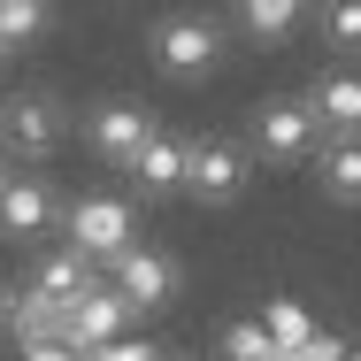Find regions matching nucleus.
I'll return each mask as SVG.
<instances>
[{"label":"nucleus","instance_id":"1","mask_svg":"<svg viewBox=\"0 0 361 361\" xmlns=\"http://www.w3.org/2000/svg\"><path fill=\"white\" fill-rule=\"evenodd\" d=\"M146 54H154V70L169 77V85H208L223 62V23L216 16H161L154 31H146Z\"/></svg>","mask_w":361,"mask_h":361},{"label":"nucleus","instance_id":"2","mask_svg":"<svg viewBox=\"0 0 361 361\" xmlns=\"http://www.w3.org/2000/svg\"><path fill=\"white\" fill-rule=\"evenodd\" d=\"M62 246H77L85 262L108 269L123 246H139V208L123 192H77L70 208H62Z\"/></svg>","mask_w":361,"mask_h":361},{"label":"nucleus","instance_id":"3","mask_svg":"<svg viewBox=\"0 0 361 361\" xmlns=\"http://www.w3.org/2000/svg\"><path fill=\"white\" fill-rule=\"evenodd\" d=\"M70 139V108L54 100V92H8L0 100V154L8 161H54Z\"/></svg>","mask_w":361,"mask_h":361},{"label":"nucleus","instance_id":"4","mask_svg":"<svg viewBox=\"0 0 361 361\" xmlns=\"http://www.w3.org/2000/svg\"><path fill=\"white\" fill-rule=\"evenodd\" d=\"M315 146H323V123H315L307 100L285 92V100H262V108H254V154H262V161L292 169V161H307Z\"/></svg>","mask_w":361,"mask_h":361},{"label":"nucleus","instance_id":"5","mask_svg":"<svg viewBox=\"0 0 361 361\" xmlns=\"http://www.w3.org/2000/svg\"><path fill=\"white\" fill-rule=\"evenodd\" d=\"M108 285L123 292L139 315H161V307L177 300V285H185V269H177L161 246H146V238H139V246H123V254L108 262Z\"/></svg>","mask_w":361,"mask_h":361},{"label":"nucleus","instance_id":"6","mask_svg":"<svg viewBox=\"0 0 361 361\" xmlns=\"http://www.w3.org/2000/svg\"><path fill=\"white\" fill-rule=\"evenodd\" d=\"M54 216H62V200H54V185L39 177V169H8V185H0V238L8 246H31V238H47L54 231Z\"/></svg>","mask_w":361,"mask_h":361},{"label":"nucleus","instance_id":"7","mask_svg":"<svg viewBox=\"0 0 361 361\" xmlns=\"http://www.w3.org/2000/svg\"><path fill=\"white\" fill-rule=\"evenodd\" d=\"M161 123H154V108H139V100H100L92 116H85V139H92V154L100 161H116V169H131L139 161V146L154 139Z\"/></svg>","mask_w":361,"mask_h":361},{"label":"nucleus","instance_id":"8","mask_svg":"<svg viewBox=\"0 0 361 361\" xmlns=\"http://www.w3.org/2000/svg\"><path fill=\"white\" fill-rule=\"evenodd\" d=\"M131 323H139V307H131L123 292H116L108 277H100V285L85 292V300H70V315H62V346H77V354H92L100 338H123Z\"/></svg>","mask_w":361,"mask_h":361},{"label":"nucleus","instance_id":"9","mask_svg":"<svg viewBox=\"0 0 361 361\" xmlns=\"http://www.w3.org/2000/svg\"><path fill=\"white\" fill-rule=\"evenodd\" d=\"M185 192L200 208H231L246 192V154L231 139H192V169H185Z\"/></svg>","mask_w":361,"mask_h":361},{"label":"nucleus","instance_id":"10","mask_svg":"<svg viewBox=\"0 0 361 361\" xmlns=\"http://www.w3.org/2000/svg\"><path fill=\"white\" fill-rule=\"evenodd\" d=\"M185 169H192V139L161 123V131L139 146V161H131L123 177H131L139 192H154V200H169V192H185Z\"/></svg>","mask_w":361,"mask_h":361},{"label":"nucleus","instance_id":"11","mask_svg":"<svg viewBox=\"0 0 361 361\" xmlns=\"http://www.w3.org/2000/svg\"><path fill=\"white\" fill-rule=\"evenodd\" d=\"M300 100L315 108L323 139H346V131H361V70H323L307 92H300Z\"/></svg>","mask_w":361,"mask_h":361},{"label":"nucleus","instance_id":"12","mask_svg":"<svg viewBox=\"0 0 361 361\" xmlns=\"http://www.w3.org/2000/svg\"><path fill=\"white\" fill-rule=\"evenodd\" d=\"M315 185H323L331 208H361V131L315 146Z\"/></svg>","mask_w":361,"mask_h":361},{"label":"nucleus","instance_id":"13","mask_svg":"<svg viewBox=\"0 0 361 361\" xmlns=\"http://www.w3.org/2000/svg\"><path fill=\"white\" fill-rule=\"evenodd\" d=\"M92 285H100V262H85L77 246H54V254H39V262H31V292L62 300V307H70V300H85Z\"/></svg>","mask_w":361,"mask_h":361},{"label":"nucleus","instance_id":"14","mask_svg":"<svg viewBox=\"0 0 361 361\" xmlns=\"http://www.w3.org/2000/svg\"><path fill=\"white\" fill-rule=\"evenodd\" d=\"M62 300H47V292H16V307H8V338H16V354H31V346H47V338H62Z\"/></svg>","mask_w":361,"mask_h":361},{"label":"nucleus","instance_id":"15","mask_svg":"<svg viewBox=\"0 0 361 361\" xmlns=\"http://www.w3.org/2000/svg\"><path fill=\"white\" fill-rule=\"evenodd\" d=\"M300 16H307V0H238V31L254 47H285L300 31Z\"/></svg>","mask_w":361,"mask_h":361},{"label":"nucleus","instance_id":"16","mask_svg":"<svg viewBox=\"0 0 361 361\" xmlns=\"http://www.w3.org/2000/svg\"><path fill=\"white\" fill-rule=\"evenodd\" d=\"M262 331H269V338H277V354H300V346H307V338H315V307H307V300H262Z\"/></svg>","mask_w":361,"mask_h":361},{"label":"nucleus","instance_id":"17","mask_svg":"<svg viewBox=\"0 0 361 361\" xmlns=\"http://www.w3.org/2000/svg\"><path fill=\"white\" fill-rule=\"evenodd\" d=\"M47 16H54V0H0V54L31 47L47 31Z\"/></svg>","mask_w":361,"mask_h":361},{"label":"nucleus","instance_id":"18","mask_svg":"<svg viewBox=\"0 0 361 361\" xmlns=\"http://www.w3.org/2000/svg\"><path fill=\"white\" fill-rule=\"evenodd\" d=\"M223 361H285V354H277V338L262 331V315H238V323L223 331Z\"/></svg>","mask_w":361,"mask_h":361},{"label":"nucleus","instance_id":"19","mask_svg":"<svg viewBox=\"0 0 361 361\" xmlns=\"http://www.w3.org/2000/svg\"><path fill=\"white\" fill-rule=\"evenodd\" d=\"M323 47L361 54V0H323Z\"/></svg>","mask_w":361,"mask_h":361},{"label":"nucleus","instance_id":"20","mask_svg":"<svg viewBox=\"0 0 361 361\" xmlns=\"http://www.w3.org/2000/svg\"><path fill=\"white\" fill-rule=\"evenodd\" d=\"M154 354H161L154 338H139V331H123V338H100V346H92L85 361H154Z\"/></svg>","mask_w":361,"mask_h":361},{"label":"nucleus","instance_id":"21","mask_svg":"<svg viewBox=\"0 0 361 361\" xmlns=\"http://www.w3.org/2000/svg\"><path fill=\"white\" fill-rule=\"evenodd\" d=\"M16 361H85L77 346H62V338H47V346H31V354H16Z\"/></svg>","mask_w":361,"mask_h":361},{"label":"nucleus","instance_id":"22","mask_svg":"<svg viewBox=\"0 0 361 361\" xmlns=\"http://www.w3.org/2000/svg\"><path fill=\"white\" fill-rule=\"evenodd\" d=\"M8 307H16V292L0 285V338H8Z\"/></svg>","mask_w":361,"mask_h":361},{"label":"nucleus","instance_id":"23","mask_svg":"<svg viewBox=\"0 0 361 361\" xmlns=\"http://www.w3.org/2000/svg\"><path fill=\"white\" fill-rule=\"evenodd\" d=\"M154 361H192V354H185V346H177V354H169V346H161V354H154Z\"/></svg>","mask_w":361,"mask_h":361},{"label":"nucleus","instance_id":"24","mask_svg":"<svg viewBox=\"0 0 361 361\" xmlns=\"http://www.w3.org/2000/svg\"><path fill=\"white\" fill-rule=\"evenodd\" d=\"M0 185H8V154H0Z\"/></svg>","mask_w":361,"mask_h":361},{"label":"nucleus","instance_id":"25","mask_svg":"<svg viewBox=\"0 0 361 361\" xmlns=\"http://www.w3.org/2000/svg\"><path fill=\"white\" fill-rule=\"evenodd\" d=\"M346 361H361V346H346Z\"/></svg>","mask_w":361,"mask_h":361},{"label":"nucleus","instance_id":"26","mask_svg":"<svg viewBox=\"0 0 361 361\" xmlns=\"http://www.w3.org/2000/svg\"><path fill=\"white\" fill-rule=\"evenodd\" d=\"M0 62H8V54H0Z\"/></svg>","mask_w":361,"mask_h":361}]
</instances>
